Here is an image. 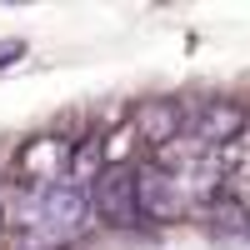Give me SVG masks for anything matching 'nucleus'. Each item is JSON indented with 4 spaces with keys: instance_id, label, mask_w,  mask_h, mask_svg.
<instances>
[{
    "instance_id": "nucleus-1",
    "label": "nucleus",
    "mask_w": 250,
    "mask_h": 250,
    "mask_svg": "<svg viewBox=\"0 0 250 250\" xmlns=\"http://www.w3.org/2000/svg\"><path fill=\"white\" fill-rule=\"evenodd\" d=\"M95 210L105 215L110 225H125L130 230L135 215H140V195H135V165H115V170H105L95 180Z\"/></svg>"
},
{
    "instance_id": "nucleus-2",
    "label": "nucleus",
    "mask_w": 250,
    "mask_h": 250,
    "mask_svg": "<svg viewBox=\"0 0 250 250\" xmlns=\"http://www.w3.org/2000/svg\"><path fill=\"white\" fill-rule=\"evenodd\" d=\"M240 130H245V105L235 100H205L185 115V135H200L210 145H235Z\"/></svg>"
},
{
    "instance_id": "nucleus-3",
    "label": "nucleus",
    "mask_w": 250,
    "mask_h": 250,
    "mask_svg": "<svg viewBox=\"0 0 250 250\" xmlns=\"http://www.w3.org/2000/svg\"><path fill=\"white\" fill-rule=\"evenodd\" d=\"M15 170L25 175L30 185H35V180H40V185H60V175L70 170V145L55 140V135H40V140H30L25 150H20Z\"/></svg>"
},
{
    "instance_id": "nucleus-4",
    "label": "nucleus",
    "mask_w": 250,
    "mask_h": 250,
    "mask_svg": "<svg viewBox=\"0 0 250 250\" xmlns=\"http://www.w3.org/2000/svg\"><path fill=\"white\" fill-rule=\"evenodd\" d=\"M135 135L150 140L155 150H160V145H170L175 135H185V110L170 105V100H150V105L135 110Z\"/></svg>"
},
{
    "instance_id": "nucleus-5",
    "label": "nucleus",
    "mask_w": 250,
    "mask_h": 250,
    "mask_svg": "<svg viewBox=\"0 0 250 250\" xmlns=\"http://www.w3.org/2000/svg\"><path fill=\"white\" fill-rule=\"evenodd\" d=\"M105 175V150H100V140H80L70 150V170H65V185H75V190H85L90 180Z\"/></svg>"
},
{
    "instance_id": "nucleus-6",
    "label": "nucleus",
    "mask_w": 250,
    "mask_h": 250,
    "mask_svg": "<svg viewBox=\"0 0 250 250\" xmlns=\"http://www.w3.org/2000/svg\"><path fill=\"white\" fill-rule=\"evenodd\" d=\"M210 220H215V235H235V240H250V205L235 200V195H220L210 205Z\"/></svg>"
},
{
    "instance_id": "nucleus-7",
    "label": "nucleus",
    "mask_w": 250,
    "mask_h": 250,
    "mask_svg": "<svg viewBox=\"0 0 250 250\" xmlns=\"http://www.w3.org/2000/svg\"><path fill=\"white\" fill-rule=\"evenodd\" d=\"M130 140H135V130H115V135L100 140V150H105V170L125 165V155H130Z\"/></svg>"
},
{
    "instance_id": "nucleus-8",
    "label": "nucleus",
    "mask_w": 250,
    "mask_h": 250,
    "mask_svg": "<svg viewBox=\"0 0 250 250\" xmlns=\"http://www.w3.org/2000/svg\"><path fill=\"white\" fill-rule=\"evenodd\" d=\"M15 55H20V40H5V45H0V65H10Z\"/></svg>"
},
{
    "instance_id": "nucleus-9",
    "label": "nucleus",
    "mask_w": 250,
    "mask_h": 250,
    "mask_svg": "<svg viewBox=\"0 0 250 250\" xmlns=\"http://www.w3.org/2000/svg\"><path fill=\"white\" fill-rule=\"evenodd\" d=\"M0 220H5V205H0Z\"/></svg>"
}]
</instances>
